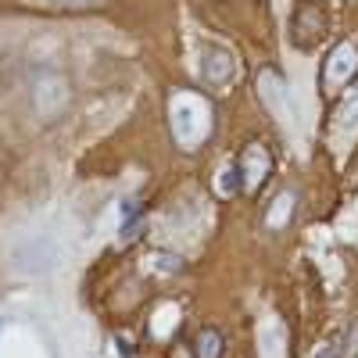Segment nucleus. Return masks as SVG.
Segmentation results:
<instances>
[{"mask_svg": "<svg viewBox=\"0 0 358 358\" xmlns=\"http://www.w3.org/2000/svg\"><path fill=\"white\" fill-rule=\"evenodd\" d=\"M236 169H241V190L258 197L262 187L268 183V176H273V151H268L265 143L251 140L241 155H236Z\"/></svg>", "mask_w": 358, "mask_h": 358, "instance_id": "nucleus-4", "label": "nucleus"}, {"mask_svg": "<svg viewBox=\"0 0 358 358\" xmlns=\"http://www.w3.org/2000/svg\"><path fill=\"white\" fill-rule=\"evenodd\" d=\"M233 76H236L233 54L222 50V47H208V50H204V79L212 83V86H226Z\"/></svg>", "mask_w": 358, "mask_h": 358, "instance_id": "nucleus-6", "label": "nucleus"}, {"mask_svg": "<svg viewBox=\"0 0 358 358\" xmlns=\"http://www.w3.org/2000/svg\"><path fill=\"white\" fill-rule=\"evenodd\" d=\"M136 236H140V208L136 201H126L122 204V244L136 241Z\"/></svg>", "mask_w": 358, "mask_h": 358, "instance_id": "nucleus-10", "label": "nucleus"}, {"mask_svg": "<svg viewBox=\"0 0 358 358\" xmlns=\"http://www.w3.org/2000/svg\"><path fill=\"white\" fill-rule=\"evenodd\" d=\"M0 358H54L47 337L25 319L0 322Z\"/></svg>", "mask_w": 358, "mask_h": 358, "instance_id": "nucleus-3", "label": "nucleus"}, {"mask_svg": "<svg viewBox=\"0 0 358 358\" xmlns=\"http://www.w3.org/2000/svg\"><path fill=\"white\" fill-rule=\"evenodd\" d=\"M326 36V11L319 0H305V4H297L294 8V18H290V40L294 47H315L319 40Z\"/></svg>", "mask_w": 358, "mask_h": 358, "instance_id": "nucleus-5", "label": "nucleus"}, {"mask_svg": "<svg viewBox=\"0 0 358 358\" xmlns=\"http://www.w3.org/2000/svg\"><path fill=\"white\" fill-rule=\"evenodd\" d=\"M222 190L226 194H236V190H241V169H236V162L226 169V176H222Z\"/></svg>", "mask_w": 358, "mask_h": 358, "instance_id": "nucleus-11", "label": "nucleus"}, {"mask_svg": "<svg viewBox=\"0 0 358 358\" xmlns=\"http://www.w3.org/2000/svg\"><path fill=\"white\" fill-rule=\"evenodd\" d=\"M294 204H297V197H294L290 190H283V194H280V197L273 201V208H268V215H265V226L280 233V229L287 226V219L294 215Z\"/></svg>", "mask_w": 358, "mask_h": 358, "instance_id": "nucleus-8", "label": "nucleus"}, {"mask_svg": "<svg viewBox=\"0 0 358 358\" xmlns=\"http://www.w3.org/2000/svg\"><path fill=\"white\" fill-rule=\"evenodd\" d=\"M222 348H226L222 344V334L212 330V326L194 337V358H222Z\"/></svg>", "mask_w": 358, "mask_h": 358, "instance_id": "nucleus-9", "label": "nucleus"}, {"mask_svg": "<svg viewBox=\"0 0 358 358\" xmlns=\"http://www.w3.org/2000/svg\"><path fill=\"white\" fill-rule=\"evenodd\" d=\"M258 94H262V101H268L276 111L283 108L287 90H283V79H280V72H276V69H265V72H258Z\"/></svg>", "mask_w": 358, "mask_h": 358, "instance_id": "nucleus-7", "label": "nucleus"}, {"mask_svg": "<svg viewBox=\"0 0 358 358\" xmlns=\"http://www.w3.org/2000/svg\"><path fill=\"white\" fill-rule=\"evenodd\" d=\"M57 4H72V8H86V4H101V0H57Z\"/></svg>", "mask_w": 358, "mask_h": 358, "instance_id": "nucleus-12", "label": "nucleus"}, {"mask_svg": "<svg viewBox=\"0 0 358 358\" xmlns=\"http://www.w3.org/2000/svg\"><path fill=\"white\" fill-rule=\"evenodd\" d=\"M169 126H172V140L183 151H201L212 140L215 108L208 97L194 94V90H179V94L169 97Z\"/></svg>", "mask_w": 358, "mask_h": 358, "instance_id": "nucleus-1", "label": "nucleus"}, {"mask_svg": "<svg viewBox=\"0 0 358 358\" xmlns=\"http://www.w3.org/2000/svg\"><path fill=\"white\" fill-rule=\"evenodd\" d=\"M358 76V43L355 40H341L330 47L319 72V94L326 101H337L344 94V86H351V79Z\"/></svg>", "mask_w": 358, "mask_h": 358, "instance_id": "nucleus-2", "label": "nucleus"}]
</instances>
